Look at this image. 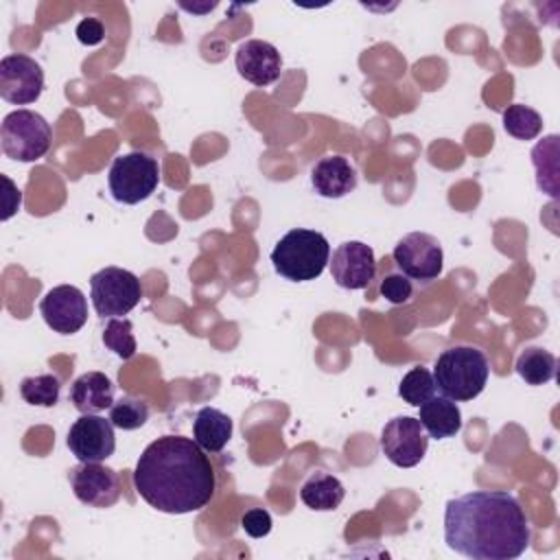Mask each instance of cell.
I'll return each mask as SVG.
<instances>
[{
	"label": "cell",
	"mask_w": 560,
	"mask_h": 560,
	"mask_svg": "<svg viewBox=\"0 0 560 560\" xmlns=\"http://www.w3.org/2000/svg\"><path fill=\"white\" fill-rule=\"evenodd\" d=\"M529 540V518L505 490H472L446 501L444 542L459 556L514 560L525 553Z\"/></svg>",
	"instance_id": "1"
},
{
	"label": "cell",
	"mask_w": 560,
	"mask_h": 560,
	"mask_svg": "<svg viewBox=\"0 0 560 560\" xmlns=\"http://www.w3.org/2000/svg\"><path fill=\"white\" fill-rule=\"evenodd\" d=\"M133 486L158 512L188 514L210 503L217 479L210 457L195 440L162 435L138 457Z\"/></svg>",
	"instance_id": "2"
},
{
	"label": "cell",
	"mask_w": 560,
	"mask_h": 560,
	"mask_svg": "<svg viewBox=\"0 0 560 560\" xmlns=\"http://www.w3.org/2000/svg\"><path fill=\"white\" fill-rule=\"evenodd\" d=\"M435 389L442 396L464 402L477 398L490 376V365L486 354L475 346H453L438 354L433 365Z\"/></svg>",
	"instance_id": "3"
},
{
	"label": "cell",
	"mask_w": 560,
	"mask_h": 560,
	"mask_svg": "<svg viewBox=\"0 0 560 560\" xmlns=\"http://www.w3.org/2000/svg\"><path fill=\"white\" fill-rule=\"evenodd\" d=\"M330 260V245L317 230L293 228L271 249L276 273L291 282H308L322 276Z\"/></svg>",
	"instance_id": "4"
},
{
	"label": "cell",
	"mask_w": 560,
	"mask_h": 560,
	"mask_svg": "<svg viewBox=\"0 0 560 560\" xmlns=\"http://www.w3.org/2000/svg\"><path fill=\"white\" fill-rule=\"evenodd\" d=\"M52 129L46 118L31 109L9 112L0 125L2 153L18 162H35L50 149Z\"/></svg>",
	"instance_id": "5"
},
{
	"label": "cell",
	"mask_w": 560,
	"mask_h": 560,
	"mask_svg": "<svg viewBox=\"0 0 560 560\" xmlns=\"http://www.w3.org/2000/svg\"><path fill=\"white\" fill-rule=\"evenodd\" d=\"M109 192L116 201L133 206L149 199L160 184V164L142 151L114 158L107 173Z\"/></svg>",
	"instance_id": "6"
},
{
	"label": "cell",
	"mask_w": 560,
	"mask_h": 560,
	"mask_svg": "<svg viewBox=\"0 0 560 560\" xmlns=\"http://www.w3.org/2000/svg\"><path fill=\"white\" fill-rule=\"evenodd\" d=\"M90 298L96 315L122 317L140 302L142 284L129 269L103 267L90 278Z\"/></svg>",
	"instance_id": "7"
},
{
	"label": "cell",
	"mask_w": 560,
	"mask_h": 560,
	"mask_svg": "<svg viewBox=\"0 0 560 560\" xmlns=\"http://www.w3.org/2000/svg\"><path fill=\"white\" fill-rule=\"evenodd\" d=\"M396 267L409 280L431 282L442 273L444 252L435 236L427 232H409L405 234L392 252Z\"/></svg>",
	"instance_id": "8"
},
{
	"label": "cell",
	"mask_w": 560,
	"mask_h": 560,
	"mask_svg": "<svg viewBox=\"0 0 560 560\" xmlns=\"http://www.w3.org/2000/svg\"><path fill=\"white\" fill-rule=\"evenodd\" d=\"M429 446V435L424 433L418 418L396 416L381 431V451L398 468L418 466Z\"/></svg>",
	"instance_id": "9"
},
{
	"label": "cell",
	"mask_w": 560,
	"mask_h": 560,
	"mask_svg": "<svg viewBox=\"0 0 560 560\" xmlns=\"http://www.w3.org/2000/svg\"><path fill=\"white\" fill-rule=\"evenodd\" d=\"M44 90L42 66L22 52L4 55L0 59V96L11 105H28L39 98Z\"/></svg>",
	"instance_id": "10"
},
{
	"label": "cell",
	"mask_w": 560,
	"mask_h": 560,
	"mask_svg": "<svg viewBox=\"0 0 560 560\" xmlns=\"http://www.w3.org/2000/svg\"><path fill=\"white\" fill-rule=\"evenodd\" d=\"M39 313L48 328L59 335H72L88 322V300L79 287L59 284L42 298Z\"/></svg>",
	"instance_id": "11"
},
{
	"label": "cell",
	"mask_w": 560,
	"mask_h": 560,
	"mask_svg": "<svg viewBox=\"0 0 560 560\" xmlns=\"http://www.w3.org/2000/svg\"><path fill=\"white\" fill-rule=\"evenodd\" d=\"M70 486L74 497L92 508H112L120 499V479L114 468L101 462H79L70 468Z\"/></svg>",
	"instance_id": "12"
},
{
	"label": "cell",
	"mask_w": 560,
	"mask_h": 560,
	"mask_svg": "<svg viewBox=\"0 0 560 560\" xmlns=\"http://www.w3.org/2000/svg\"><path fill=\"white\" fill-rule=\"evenodd\" d=\"M68 448L79 462H103L116 448L114 424L96 413H81L68 431Z\"/></svg>",
	"instance_id": "13"
},
{
	"label": "cell",
	"mask_w": 560,
	"mask_h": 560,
	"mask_svg": "<svg viewBox=\"0 0 560 560\" xmlns=\"http://www.w3.org/2000/svg\"><path fill=\"white\" fill-rule=\"evenodd\" d=\"M330 276L341 289H365L376 276V258L370 245L346 241L332 252Z\"/></svg>",
	"instance_id": "14"
},
{
	"label": "cell",
	"mask_w": 560,
	"mask_h": 560,
	"mask_svg": "<svg viewBox=\"0 0 560 560\" xmlns=\"http://www.w3.org/2000/svg\"><path fill=\"white\" fill-rule=\"evenodd\" d=\"M234 63L238 74L258 88L271 85L273 81L280 79V72H282V57L278 48L262 39L243 42L236 48Z\"/></svg>",
	"instance_id": "15"
},
{
	"label": "cell",
	"mask_w": 560,
	"mask_h": 560,
	"mask_svg": "<svg viewBox=\"0 0 560 560\" xmlns=\"http://www.w3.org/2000/svg\"><path fill=\"white\" fill-rule=\"evenodd\" d=\"M311 184L319 197L339 199L357 188V171L343 155H326L311 168Z\"/></svg>",
	"instance_id": "16"
},
{
	"label": "cell",
	"mask_w": 560,
	"mask_h": 560,
	"mask_svg": "<svg viewBox=\"0 0 560 560\" xmlns=\"http://www.w3.org/2000/svg\"><path fill=\"white\" fill-rule=\"evenodd\" d=\"M68 398L79 413H98L114 405V385L103 372H85L72 381Z\"/></svg>",
	"instance_id": "17"
},
{
	"label": "cell",
	"mask_w": 560,
	"mask_h": 560,
	"mask_svg": "<svg viewBox=\"0 0 560 560\" xmlns=\"http://www.w3.org/2000/svg\"><path fill=\"white\" fill-rule=\"evenodd\" d=\"M420 424L422 429L429 433V438L433 440H446L459 433L462 429V411L457 407L455 400L446 398V396H431L429 400H424L420 407Z\"/></svg>",
	"instance_id": "18"
},
{
	"label": "cell",
	"mask_w": 560,
	"mask_h": 560,
	"mask_svg": "<svg viewBox=\"0 0 560 560\" xmlns=\"http://www.w3.org/2000/svg\"><path fill=\"white\" fill-rule=\"evenodd\" d=\"M192 435L203 451L219 453L232 438V418L217 407H201L192 420Z\"/></svg>",
	"instance_id": "19"
},
{
	"label": "cell",
	"mask_w": 560,
	"mask_h": 560,
	"mask_svg": "<svg viewBox=\"0 0 560 560\" xmlns=\"http://www.w3.org/2000/svg\"><path fill=\"white\" fill-rule=\"evenodd\" d=\"M346 497L343 483L328 472H313L300 488V499L315 512H330L341 505Z\"/></svg>",
	"instance_id": "20"
},
{
	"label": "cell",
	"mask_w": 560,
	"mask_h": 560,
	"mask_svg": "<svg viewBox=\"0 0 560 560\" xmlns=\"http://www.w3.org/2000/svg\"><path fill=\"white\" fill-rule=\"evenodd\" d=\"M514 368H516V374L527 385H545L556 376L558 361L549 350L538 348V346H529L518 354Z\"/></svg>",
	"instance_id": "21"
},
{
	"label": "cell",
	"mask_w": 560,
	"mask_h": 560,
	"mask_svg": "<svg viewBox=\"0 0 560 560\" xmlns=\"http://www.w3.org/2000/svg\"><path fill=\"white\" fill-rule=\"evenodd\" d=\"M558 140L560 138L551 133L532 149V162L538 175V188L549 192L551 197L558 195Z\"/></svg>",
	"instance_id": "22"
},
{
	"label": "cell",
	"mask_w": 560,
	"mask_h": 560,
	"mask_svg": "<svg viewBox=\"0 0 560 560\" xmlns=\"http://www.w3.org/2000/svg\"><path fill=\"white\" fill-rule=\"evenodd\" d=\"M503 129L516 140H534L542 131V116L529 105L514 103L503 112Z\"/></svg>",
	"instance_id": "23"
},
{
	"label": "cell",
	"mask_w": 560,
	"mask_h": 560,
	"mask_svg": "<svg viewBox=\"0 0 560 560\" xmlns=\"http://www.w3.org/2000/svg\"><path fill=\"white\" fill-rule=\"evenodd\" d=\"M59 392L61 381L55 374L26 376L20 383V396L24 398V402L35 407H55L59 400Z\"/></svg>",
	"instance_id": "24"
},
{
	"label": "cell",
	"mask_w": 560,
	"mask_h": 560,
	"mask_svg": "<svg viewBox=\"0 0 560 560\" xmlns=\"http://www.w3.org/2000/svg\"><path fill=\"white\" fill-rule=\"evenodd\" d=\"M435 394V381H433V374L422 368V365H416L411 368L400 385H398V396L411 405V407H420L424 400H429L431 396Z\"/></svg>",
	"instance_id": "25"
},
{
	"label": "cell",
	"mask_w": 560,
	"mask_h": 560,
	"mask_svg": "<svg viewBox=\"0 0 560 560\" xmlns=\"http://www.w3.org/2000/svg\"><path fill=\"white\" fill-rule=\"evenodd\" d=\"M109 420L122 431L140 429L149 420V405L136 396H122L109 407Z\"/></svg>",
	"instance_id": "26"
},
{
	"label": "cell",
	"mask_w": 560,
	"mask_h": 560,
	"mask_svg": "<svg viewBox=\"0 0 560 560\" xmlns=\"http://www.w3.org/2000/svg\"><path fill=\"white\" fill-rule=\"evenodd\" d=\"M133 324L125 317H109L103 328V343L116 352L120 359H131L136 354V337H133Z\"/></svg>",
	"instance_id": "27"
},
{
	"label": "cell",
	"mask_w": 560,
	"mask_h": 560,
	"mask_svg": "<svg viewBox=\"0 0 560 560\" xmlns=\"http://www.w3.org/2000/svg\"><path fill=\"white\" fill-rule=\"evenodd\" d=\"M413 293V284L402 273H389L381 280V295L392 304H405L409 302Z\"/></svg>",
	"instance_id": "28"
},
{
	"label": "cell",
	"mask_w": 560,
	"mask_h": 560,
	"mask_svg": "<svg viewBox=\"0 0 560 560\" xmlns=\"http://www.w3.org/2000/svg\"><path fill=\"white\" fill-rule=\"evenodd\" d=\"M241 527L252 538H262L271 532V514L262 508H252L241 516Z\"/></svg>",
	"instance_id": "29"
},
{
	"label": "cell",
	"mask_w": 560,
	"mask_h": 560,
	"mask_svg": "<svg viewBox=\"0 0 560 560\" xmlns=\"http://www.w3.org/2000/svg\"><path fill=\"white\" fill-rule=\"evenodd\" d=\"M105 37V26L96 18H83L77 26V39L85 46H96Z\"/></svg>",
	"instance_id": "30"
},
{
	"label": "cell",
	"mask_w": 560,
	"mask_h": 560,
	"mask_svg": "<svg viewBox=\"0 0 560 560\" xmlns=\"http://www.w3.org/2000/svg\"><path fill=\"white\" fill-rule=\"evenodd\" d=\"M2 182H4V186H7V195H4V212H2V221H7V219H11L13 214H15V210L20 208V203H22V192L15 188V184L7 177V175H2Z\"/></svg>",
	"instance_id": "31"
},
{
	"label": "cell",
	"mask_w": 560,
	"mask_h": 560,
	"mask_svg": "<svg viewBox=\"0 0 560 560\" xmlns=\"http://www.w3.org/2000/svg\"><path fill=\"white\" fill-rule=\"evenodd\" d=\"M214 7H217V2H210V4H206V7H188V4H182V9H186V11H192V13H206V11L214 9Z\"/></svg>",
	"instance_id": "32"
}]
</instances>
